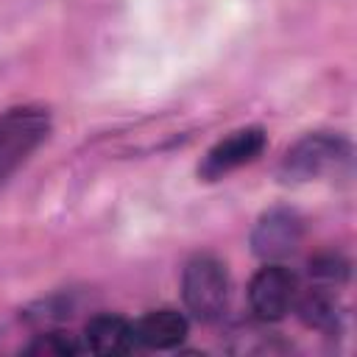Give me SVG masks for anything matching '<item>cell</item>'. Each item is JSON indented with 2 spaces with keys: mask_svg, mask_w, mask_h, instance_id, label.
Wrapping results in <instances>:
<instances>
[{
  "mask_svg": "<svg viewBox=\"0 0 357 357\" xmlns=\"http://www.w3.org/2000/svg\"><path fill=\"white\" fill-rule=\"evenodd\" d=\"M50 114L39 106H17L0 114V184L47 139Z\"/></svg>",
  "mask_w": 357,
  "mask_h": 357,
  "instance_id": "6da1fadb",
  "label": "cell"
},
{
  "mask_svg": "<svg viewBox=\"0 0 357 357\" xmlns=\"http://www.w3.org/2000/svg\"><path fill=\"white\" fill-rule=\"evenodd\" d=\"M181 298L198 321H218L229 307L226 265L209 254L192 257L181 273Z\"/></svg>",
  "mask_w": 357,
  "mask_h": 357,
  "instance_id": "7a4b0ae2",
  "label": "cell"
},
{
  "mask_svg": "<svg viewBox=\"0 0 357 357\" xmlns=\"http://www.w3.org/2000/svg\"><path fill=\"white\" fill-rule=\"evenodd\" d=\"M349 153H351L349 142L337 134H324V131L307 134L284 153L279 173L284 181H293V184L312 181L346 165Z\"/></svg>",
  "mask_w": 357,
  "mask_h": 357,
  "instance_id": "3957f363",
  "label": "cell"
},
{
  "mask_svg": "<svg viewBox=\"0 0 357 357\" xmlns=\"http://www.w3.org/2000/svg\"><path fill=\"white\" fill-rule=\"evenodd\" d=\"M298 282L296 273L279 262H265L248 284V304L259 321H282L296 304Z\"/></svg>",
  "mask_w": 357,
  "mask_h": 357,
  "instance_id": "277c9868",
  "label": "cell"
},
{
  "mask_svg": "<svg viewBox=\"0 0 357 357\" xmlns=\"http://www.w3.org/2000/svg\"><path fill=\"white\" fill-rule=\"evenodd\" d=\"M304 237V223L298 212L276 206L259 215V220L251 229V251L265 262H279L290 257Z\"/></svg>",
  "mask_w": 357,
  "mask_h": 357,
  "instance_id": "5b68a950",
  "label": "cell"
},
{
  "mask_svg": "<svg viewBox=\"0 0 357 357\" xmlns=\"http://www.w3.org/2000/svg\"><path fill=\"white\" fill-rule=\"evenodd\" d=\"M262 151H265V131L259 126H248V128L231 131L226 139L215 142L206 151L204 162L198 165V176L204 181H218L226 173L254 162Z\"/></svg>",
  "mask_w": 357,
  "mask_h": 357,
  "instance_id": "8992f818",
  "label": "cell"
},
{
  "mask_svg": "<svg viewBox=\"0 0 357 357\" xmlns=\"http://www.w3.org/2000/svg\"><path fill=\"white\" fill-rule=\"evenodd\" d=\"M137 346L139 343L134 324H128L123 315H112V312L95 315L84 329V349L95 354H128Z\"/></svg>",
  "mask_w": 357,
  "mask_h": 357,
  "instance_id": "52a82bcc",
  "label": "cell"
},
{
  "mask_svg": "<svg viewBox=\"0 0 357 357\" xmlns=\"http://www.w3.org/2000/svg\"><path fill=\"white\" fill-rule=\"evenodd\" d=\"M187 318L176 310H153L134 324L137 343L148 349H176L187 337Z\"/></svg>",
  "mask_w": 357,
  "mask_h": 357,
  "instance_id": "ba28073f",
  "label": "cell"
},
{
  "mask_svg": "<svg viewBox=\"0 0 357 357\" xmlns=\"http://www.w3.org/2000/svg\"><path fill=\"white\" fill-rule=\"evenodd\" d=\"M335 287H326V284H315L310 287L301 298H298V315L307 326L318 329V332H335L340 326V312H337V304H335Z\"/></svg>",
  "mask_w": 357,
  "mask_h": 357,
  "instance_id": "9c48e42d",
  "label": "cell"
},
{
  "mask_svg": "<svg viewBox=\"0 0 357 357\" xmlns=\"http://www.w3.org/2000/svg\"><path fill=\"white\" fill-rule=\"evenodd\" d=\"M25 351H31V354H59V357H64V354H78V351H84V343H78L75 337H70V335H64V332H47V335H39Z\"/></svg>",
  "mask_w": 357,
  "mask_h": 357,
  "instance_id": "30bf717a",
  "label": "cell"
},
{
  "mask_svg": "<svg viewBox=\"0 0 357 357\" xmlns=\"http://www.w3.org/2000/svg\"><path fill=\"white\" fill-rule=\"evenodd\" d=\"M310 273L315 276L318 284L335 287V284H340V282L349 276V265H346L340 257L326 254V257H318L315 262H310Z\"/></svg>",
  "mask_w": 357,
  "mask_h": 357,
  "instance_id": "8fae6325",
  "label": "cell"
}]
</instances>
